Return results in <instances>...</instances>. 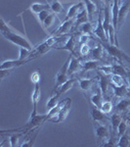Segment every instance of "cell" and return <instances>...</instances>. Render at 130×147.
I'll return each mask as SVG.
<instances>
[{
	"instance_id": "277c9868",
	"label": "cell",
	"mask_w": 130,
	"mask_h": 147,
	"mask_svg": "<svg viewBox=\"0 0 130 147\" xmlns=\"http://www.w3.org/2000/svg\"><path fill=\"white\" fill-rule=\"evenodd\" d=\"M70 56L72 54H70L66 60V62L64 63V65L62 66V68L60 69V71L58 72L56 76V85H55V88L54 90H56L60 85H62L64 82H66L67 80H68V64H70Z\"/></svg>"
},
{
	"instance_id": "7c38bea8",
	"label": "cell",
	"mask_w": 130,
	"mask_h": 147,
	"mask_svg": "<svg viewBox=\"0 0 130 147\" xmlns=\"http://www.w3.org/2000/svg\"><path fill=\"white\" fill-rule=\"evenodd\" d=\"M94 34L98 38H100L102 40L103 42H109V39H108V36L105 32V30H104V27H103V22L101 21V16H99L98 18V23H97V26L94 30Z\"/></svg>"
},
{
	"instance_id": "5b68a950",
	"label": "cell",
	"mask_w": 130,
	"mask_h": 147,
	"mask_svg": "<svg viewBox=\"0 0 130 147\" xmlns=\"http://www.w3.org/2000/svg\"><path fill=\"white\" fill-rule=\"evenodd\" d=\"M130 12V0H124L119 5V21H117V32L119 28L123 25L124 21L126 20Z\"/></svg>"
},
{
	"instance_id": "f6af8a7d",
	"label": "cell",
	"mask_w": 130,
	"mask_h": 147,
	"mask_svg": "<svg viewBox=\"0 0 130 147\" xmlns=\"http://www.w3.org/2000/svg\"><path fill=\"white\" fill-rule=\"evenodd\" d=\"M101 146H111V147H113V146H117V143L115 142L113 137H110V138L107 139V140L104 142Z\"/></svg>"
},
{
	"instance_id": "c3c4849f",
	"label": "cell",
	"mask_w": 130,
	"mask_h": 147,
	"mask_svg": "<svg viewBox=\"0 0 130 147\" xmlns=\"http://www.w3.org/2000/svg\"><path fill=\"white\" fill-rule=\"evenodd\" d=\"M123 1H124V0H119V5H120V4H121Z\"/></svg>"
},
{
	"instance_id": "d590c367",
	"label": "cell",
	"mask_w": 130,
	"mask_h": 147,
	"mask_svg": "<svg viewBox=\"0 0 130 147\" xmlns=\"http://www.w3.org/2000/svg\"><path fill=\"white\" fill-rule=\"evenodd\" d=\"M79 28L82 34H91L92 30H93V26H92L91 22H86V23L82 24V25H80Z\"/></svg>"
},
{
	"instance_id": "44dd1931",
	"label": "cell",
	"mask_w": 130,
	"mask_h": 147,
	"mask_svg": "<svg viewBox=\"0 0 130 147\" xmlns=\"http://www.w3.org/2000/svg\"><path fill=\"white\" fill-rule=\"evenodd\" d=\"M78 84H79V87H80L81 90L88 91L94 84V80H92V79H81V80H78Z\"/></svg>"
},
{
	"instance_id": "6da1fadb",
	"label": "cell",
	"mask_w": 130,
	"mask_h": 147,
	"mask_svg": "<svg viewBox=\"0 0 130 147\" xmlns=\"http://www.w3.org/2000/svg\"><path fill=\"white\" fill-rule=\"evenodd\" d=\"M0 32L8 41L20 47H25L29 50H34V44L28 40V38L25 34H21L19 30H15L13 27H11L8 23L4 21L3 18H1V26H0Z\"/></svg>"
},
{
	"instance_id": "ac0fdd59",
	"label": "cell",
	"mask_w": 130,
	"mask_h": 147,
	"mask_svg": "<svg viewBox=\"0 0 130 147\" xmlns=\"http://www.w3.org/2000/svg\"><path fill=\"white\" fill-rule=\"evenodd\" d=\"M99 67H100V62L97 60H90L82 63V71H85V72L97 70V69H99Z\"/></svg>"
},
{
	"instance_id": "7402d4cb",
	"label": "cell",
	"mask_w": 130,
	"mask_h": 147,
	"mask_svg": "<svg viewBox=\"0 0 130 147\" xmlns=\"http://www.w3.org/2000/svg\"><path fill=\"white\" fill-rule=\"evenodd\" d=\"M48 8H50L49 4H42V3H37V2H35V3H32L31 5H30L29 10L34 14H38L39 12H41L43 10H47Z\"/></svg>"
},
{
	"instance_id": "b9f144b4",
	"label": "cell",
	"mask_w": 130,
	"mask_h": 147,
	"mask_svg": "<svg viewBox=\"0 0 130 147\" xmlns=\"http://www.w3.org/2000/svg\"><path fill=\"white\" fill-rule=\"evenodd\" d=\"M99 70L102 73H104L105 75H113V65H104L99 67Z\"/></svg>"
},
{
	"instance_id": "60d3db41",
	"label": "cell",
	"mask_w": 130,
	"mask_h": 147,
	"mask_svg": "<svg viewBox=\"0 0 130 147\" xmlns=\"http://www.w3.org/2000/svg\"><path fill=\"white\" fill-rule=\"evenodd\" d=\"M90 52V45L88 43L81 44V47L79 48V53L81 56H86Z\"/></svg>"
},
{
	"instance_id": "9a60e30c",
	"label": "cell",
	"mask_w": 130,
	"mask_h": 147,
	"mask_svg": "<svg viewBox=\"0 0 130 147\" xmlns=\"http://www.w3.org/2000/svg\"><path fill=\"white\" fill-rule=\"evenodd\" d=\"M74 46H75V37L74 35H70L68 38L65 45L63 47H58V49H60V50H67L70 54H74Z\"/></svg>"
},
{
	"instance_id": "7a4b0ae2",
	"label": "cell",
	"mask_w": 130,
	"mask_h": 147,
	"mask_svg": "<svg viewBox=\"0 0 130 147\" xmlns=\"http://www.w3.org/2000/svg\"><path fill=\"white\" fill-rule=\"evenodd\" d=\"M102 45L104 48L108 51V53L110 54V55L117 58L119 61H125V62L130 64V57L127 55L124 51H122L121 49H119V47L117 45L108 43V42H103Z\"/></svg>"
},
{
	"instance_id": "836d02e7",
	"label": "cell",
	"mask_w": 130,
	"mask_h": 147,
	"mask_svg": "<svg viewBox=\"0 0 130 147\" xmlns=\"http://www.w3.org/2000/svg\"><path fill=\"white\" fill-rule=\"evenodd\" d=\"M102 54H103V45H98L96 48H94L91 52V56L94 60H101L102 59Z\"/></svg>"
},
{
	"instance_id": "8992f818",
	"label": "cell",
	"mask_w": 130,
	"mask_h": 147,
	"mask_svg": "<svg viewBox=\"0 0 130 147\" xmlns=\"http://www.w3.org/2000/svg\"><path fill=\"white\" fill-rule=\"evenodd\" d=\"M70 106H72V99L68 98V101L66 102V104L63 106V108L61 109L60 111H59V113L57 114L55 117L52 118V119H50L49 121L52 122V123H55V124H57V123H61V122H63V121H65L66 118L68 117L70 111Z\"/></svg>"
},
{
	"instance_id": "cb8c5ba5",
	"label": "cell",
	"mask_w": 130,
	"mask_h": 147,
	"mask_svg": "<svg viewBox=\"0 0 130 147\" xmlns=\"http://www.w3.org/2000/svg\"><path fill=\"white\" fill-rule=\"evenodd\" d=\"M130 107V100L129 99H125V98H122L119 103L117 104L115 106V109L119 113H122L124 112L125 110H127Z\"/></svg>"
},
{
	"instance_id": "3957f363",
	"label": "cell",
	"mask_w": 130,
	"mask_h": 147,
	"mask_svg": "<svg viewBox=\"0 0 130 147\" xmlns=\"http://www.w3.org/2000/svg\"><path fill=\"white\" fill-rule=\"evenodd\" d=\"M94 129H95V136L99 145H102L106 139L110 136V130L106 124H101L98 122H94Z\"/></svg>"
},
{
	"instance_id": "8fae6325",
	"label": "cell",
	"mask_w": 130,
	"mask_h": 147,
	"mask_svg": "<svg viewBox=\"0 0 130 147\" xmlns=\"http://www.w3.org/2000/svg\"><path fill=\"white\" fill-rule=\"evenodd\" d=\"M84 7H85L84 2H76V3L70 5L68 12H67V17H66V20L74 19L77 16V14H78L79 12L84 8Z\"/></svg>"
},
{
	"instance_id": "e575fe53",
	"label": "cell",
	"mask_w": 130,
	"mask_h": 147,
	"mask_svg": "<svg viewBox=\"0 0 130 147\" xmlns=\"http://www.w3.org/2000/svg\"><path fill=\"white\" fill-rule=\"evenodd\" d=\"M31 53V50H29V49L27 48H25V47H20V54H19V60L21 61H25V60H27L28 56H29V54Z\"/></svg>"
},
{
	"instance_id": "4fadbf2b",
	"label": "cell",
	"mask_w": 130,
	"mask_h": 147,
	"mask_svg": "<svg viewBox=\"0 0 130 147\" xmlns=\"http://www.w3.org/2000/svg\"><path fill=\"white\" fill-rule=\"evenodd\" d=\"M74 24V19H70V20H66L62 25L59 27V28L57 30L56 34H54L55 35H65L66 34H68V32L72 28V26Z\"/></svg>"
},
{
	"instance_id": "4dcf8cb0",
	"label": "cell",
	"mask_w": 130,
	"mask_h": 147,
	"mask_svg": "<svg viewBox=\"0 0 130 147\" xmlns=\"http://www.w3.org/2000/svg\"><path fill=\"white\" fill-rule=\"evenodd\" d=\"M60 94H58L56 92L54 95H52L50 98H49V100L47 101V104H46V107L50 110V109L52 108H54L55 106L58 105V103H59V98H60Z\"/></svg>"
},
{
	"instance_id": "7dc6e473",
	"label": "cell",
	"mask_w": 130,
	"mask_h": 147,
	"mask_svg": "<svg viewBox=\"0 0 130 147\" xmlns=\"http://www.w3.org/2000/svg\"><path fill=\"white\" fill-rule=\"evenodd\" d=\"M128 88L130 90V77H128Z\"/></svg>"
},
{
	"instance_id": "f1b7e54d",
	"label": "cell",
	"mask_w": 130,
	"mask_h": 147,
	"mask_svg": "<svg viewBox=\"0 0 130 147\" xmlns=\"http://www.w3.org/2000/svg\"><path fill=\"white\" fill-rule=\"evenodd\" d=\"M55 20H56V15L54 13H50V15H49L48 17L44 20V22L42 23V27L44 28V30H49V28L54 25Z\"/></svg>"
},
{
	"instance_id": "bcb514c9",
	"label": "cell",
	"mask_w": 130,
	"mask_h": 147,
	"mask_svg": "<svg viewBox=\"0 0 130 147\" xmlns=\"http://www.w3.org/2000/svg\"><path fill=\"white\" fill-rule=\"evenodd\" d=\"M90 1L93 2V3L95 4L98 10H100V9H101L100 7H101V3H102V0H90Z\"/></svg>"
},
{
	"instance_id": "d6a6232c",
	"label": "cell",
	"mask_w": 130,
	"mask_h": 147,
	"mask_svg": "<svg viewBox=\"0 0 130 147\" xmlns=\"http://www.w3.org/2000/svg\"><path fill=\"white\" fill-rule=\"evenodd\" d=\"M113 74L122 76V77H126L127 76V72L125 71L123 66L120 65V64H113Z\"/></svg>"
},
{
	"instance_id": "74e56055",
	"label": "cell",
	"mask_w": 130,
	"mask_h": 147,
	"mask_svg": "<svg viewBox=\"0 0 130 147\" xmlns=\"http://www.w3.org/2000/svg\"><path fill=\"white\" fill-rule=\"evenodd\" d=\"M127 127H128V123L125 120H122L117 127V136H121L125 132H127Z\"/></svg>"
},
{
	"instance_id": "ba28073f",
	"label": "cell",
	"mask_w": 130,
	"mask_h": 147,
	"mask_svg": "<svg viewBox=\"0 0 130 147\" xmlns=\"http://www.w3.org/2000/svg\"><path fill=\"white\" fill-rule=\"evenodd\" d=\"M107 114H105L102 112L101 109H98L96 107H92L90 109V116L93 120V122H98L101 124H106L108 123V118H107Z\"/></svg>"
},
{
	"instance_id": "f546056e",
	"label": "cell",
	"mask_w": 130,
	"mask_h": 147,
	"mask_svg": "<svg viewBox=\"0 0 130 147\" xmlns=\"http://www.w3.org/2000/svg\"><path fill=\"white\" fill-rule=\"evenodd\" d=\"M111 84L115 85V86H121V85L124 84L123 77L119 75L113 74V75H111Z\"/></svg>"
},
{
	"instance_id": "52a82bcc",
	"label": "cell",
	"mask_w": 130,
	"mask_h": 147,
	"mask_svg": "<svg viewBox=\"0 0 130 147\" xmlns=\"http://www.w3.org/2000/svg\"><path fill=\"white\" fill-rule=\"evenodd\" d=\"M40 98H41V90L38 84H34V88L31 94V102H32V112L30 114V117H34L37 115V105H38Z\"/></svg>"
},
{
	"instance_id": "ffe728a7",
	"label": "cell",
	"mask_w": 130,
	"mask_h": 147,
	"mask_svg": "<svg viewBox=\"0 0 130 147\" xmlns=\"http://www.w3.org/2000/svg\"><path fill=\"white\" fill-rule=\"evenodd\" d=\"M111 86L113 87V94L117 97H121L122 98V97H124L127 94V92H128V89H127V87L125 84L121 85V86H115V85L111 84Z\"/></svg>"
},
{
	"instance_id": "83f0119b",
	"label": "cell",
	"mask_w": 130,
	"mask_h": 147,
	"mask_svg": "<svg viewBox=\"0 0 130 147\" xmlns=\"http://www.w3.org/2000/svg\"><path fill=\"white\" fill-rule=\"evenodd\" d=\"M83 2H84V4H85V8H86V10H87V13H88L89 20H91L93 14L96 12L97 7H96L95 4L93 3V2L90 1V0H84Z\"/></svg>"
},
{
	"instance_id": "484cf974",
	"label": "cell",
	"mask_w": 130,
	"mask_h": 147,
	"mask_svg": "<svg viewBox=\"0 0 130 147\" xmlns=\"http://www.w3.org/2000/svg\"><path fill=\"white\" fill-rule=\"evenodd\" d=\"M37 132H38V129H37L36 131L34 132V136H30V132H28L27 138L23 140V144L21 145V147H31V146H34V141H35V139H36V136H37Z\"/></svg>"
},
{
	"instance_id": "8d00e7d4",
	"label": "cell",
	"mask_w": 130,
	"mask_h": 147,
	"mask_svg": "<svg viewBox=\"0 0 130 147\" xmlns=\"http://www.w3.org/2000/svg\"><path fill=\"white\" fill-rule=\"evenodd\" d=\"M113 109V105L112 101H104L102 106H101V110H102V112H104L105 114L112 113Z\"/></svg>"
},
{
	"instance_id": "2e32d148",
	"label": "cell",
	"mask_w": 130,
	"mask_h": 147,
	"mask_svg": "<svg viewBox=\"0 0 130 147\" xmlns=\"http://www.w3.org/2000/svg\"><path fill=\"white\" fill-rule=\"evenodd\" d=\"M121 121H122V116H121V114L119 112L113 114V115L111 116L110 122H111V125H112V129L113 130V132L117 131V127H119Z\"/></svg>"
},
{
	"instance_id": "603a6c76",
	"label": "cell",
	"mask_w": 130,
	"mask_h": 147,
	"mask_svg": "<svg viewBox=\"0 0 130 147\" xmlns=\"http://www.w3.org/2000/svg\"><path fill=\"white\" fill-rule=\"evenodd\" d=\"M49 7H50L51 11L55 14H60L64 11L63 4L59 0H53L52 2H50L49 3Z\"/></svg>"
},
{
	"instance_id": "5bb4252c",
	"label": "cell",
	"mask_w": 130,
	"mask_h": 147,
	"mask_svg": "<svg viewBox=\"0 0 130 147\" xmlns=\"http://www.w3.org/2000/svg\"><path fill=\"white\" fill-rule=\"evenodd\" d=\"M75 80H76L75 79H68L67 82H64L62 85H60V86H59L58 88H57L56 90H55V92H57L58 94H60V95H62V94L66 93V92L68 91L72 86H74Z\"/></svg>"
},
{
	"instance_id": "d6986e66",
	"label": "cell",
	"mask_w": 130,
	"mask_h": 147,
	"mask_svg": "<svg viewBox=\"0 0 130 147\" xmlns=\"http://www.w3.org/2000/svg\"><path fill=\"white\" fill-rule=\"evenodd\" d=\"M88 20H89L88 13H87L86 8L84 7V8L82 9L78 14H77L76 17H75V22H76L77 26H80V25H82V24L88 22Z\"/></svg>"
},
{
	"instance_id": "7bdbcfd3",
	"label": "cell",
	"mask_w": 130,
	"mask_h": 147,
	"mask_svg": "<svg viewBox=\"0 0 130 147\" xmlns=\"http://www.w3.org/2000/svg\"><path fill=\"white\" fill-rule=\"evenodd\" d=\"M14 69H6V70H0V80H3L6 77H8L13 72Z\"/></svg>"
},
{
	"instance_id": "4316f807",
	"label": "cell",
	"mask_w": 130,
	"mask_h": 147,
	"mask_svg": "<svg viewBox=\"0 0 130 147\" xmlns=\"http://www.w3.org/2000/svg\"><path fill=\"white\" fill-rule=\"evenodd\" d=\"M99 80H100V89H101V91H102L103 94H106V93H107V91H108L109 86L111 85L110 80H109V79H107V78H106L105 76H103V75L100 76V79H99Z\"/></svg>"
},
{
	"instance_id": "9c48e42d",
	"label": "cell",
	"mask_w": 130,
	"mask_h": 147,
	"mask_svg": "<svg viewBox=\"0 0 130 147\" xmlns=\"http://www.w3.org/2000/svg\"><path fill=\"white\" fill-rule=\"evenodd\" d=\"M79 71H82V64L79 62V60L74 54H72L70 64H68V76L74 75L75 73H78Z\"/></svg>"
},
{
	"instance_id": "f35d334b",
	"label": "cell",
	"mask_w": 130,
	"mask_h": 147,
	"mask_svg": "<svg viewBox=\"0 0 130 147\" xmlns=\"http://www.w3.org/2000/svg\"><path fill=\"white\" fill-rule=\"evenodd\" d=\"M40 79H41V76H40V73L37 71H34V73L30 75V82L34 84H38L40 82Z\"/></svg>"
},
{
	"instance_id": "ab89813d",
	"label": "cell",
	"mask_w": 130,
	"mask_h": 147,
	"mask_svg": "<svg viewBox=\"0 0 130 147\" xmlns=\"http://www.w3.org/2000/svg\"><path fill=\"white\" fill-rule=\"evenodd\" d=\"M36 15H37V19H38V21L42 25V23L44 22V20H45V19L50 15V12H49L48 9H47V10H43V11L39 12V13L36 14Z\"/></svg>"
},
{
	"instance_id": "d4e9b609",
	"label": "cell",
	"mask_w": 130,
	"mask_h": 147,
	"mask_svg": "<svg viewBox=\"0 0 130 147\" xmlns=\"http://www.w3.org/2000/svg\"><path fill=\"white\" fill-rule=\"evenodd\" d=\"M117 147H128L130 146V136L127 132L119 137V141L117 143Z\"/></svg>"
},
{
	"instance_id": "ee69618b",
	"label": "cell",
	"mask_w": 130,
	"mask_h": 147,
	"mask_svg": "<svg viewBox=\"0 0 130 147\" xmlns=\"http://www.w3.org/2000/svg\"><path fill=\"white\" fill-rule=\"evenodd\" d=\"M89 39H90V36H89L88 34H80V36H79L78 43L80 45H81V44H84V43H87V42L89 41Z\"/></svg>"
},
{
	"instance_id": "30bf717a",
	"label": "cell",
	"mask_w": 130,
	"mask_h": 147,
	"mask_svg": "<svg viewBox=\"0 0 130 147\" xmlns=\"http://www.w3.org/2000/svg\"><path fill=\"white\" fill-rule=\"evenodd\" d=\"M34 58H31V59H27V60H25V61H21L17 59V60H6V61H3L1 63V66H0V70H6V69H16L20 66L23 65V64L29 62L30 60H34Z\"/></svg>"
},
{
	"instance_id": "1f68e13d",
	"label": "cell",
	"mask_w": 130,
	"mask_h": 147,
	"mask_svg": "<svg viewBox=\"0 0 130 147\" xmlns=\"http://www.w3.org/2000/svg\"><path fill=\"white\" fill-rule=\"evenodd\" d=\"M22 132H16L14 134H10L9 136V142H10L11 147L19 146V141H20V137L22 136Z\"/></svg>"
},
{
	"instance_id": "e0dca14e",
	"label": "cell",
	"mask_w": 130,
	"mask_h": 147,
	"mask_svg": "<svg viewBox=\"0 0 130 147\" xmlns=\"http://www.w3.org/2000/svg\"><path fill=\"white\" fill-rule=\"evenodd\" d=\"M102 91H101V89L99 90L97 93L93 94V95L91 96L90 98V102L91 104L94 106V107L98 108V109H101V106H102L103 104V95H102Z\"/></svg>"
}]
</instances>
